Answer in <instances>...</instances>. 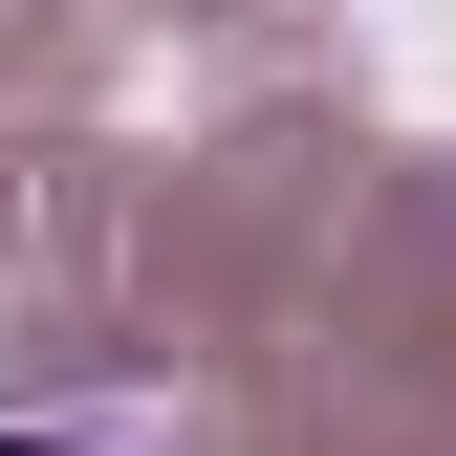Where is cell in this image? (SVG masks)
I'll return each instance as SVG.
<instances>
[{"instance_id": "obj_1", "label": "cell", "mask_w": 456, "mask_h": 456, "mask_svg": "<svg viewBox=\"0 0 456 456\" xmlns=\"http://www.w3.org/2000/svg\"><path fill=\"white\" fill-rule=\"evenodd\" d=\"M0 456H131V435H0Z\"/></svg>"}]
</instances>
